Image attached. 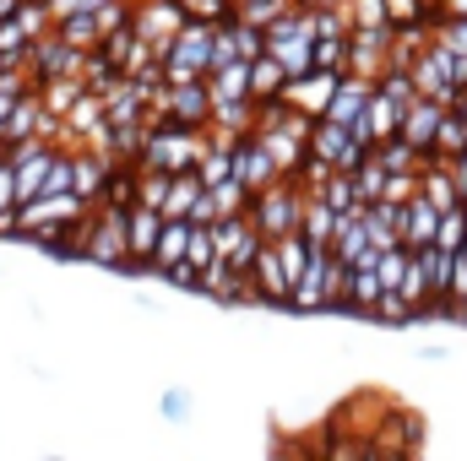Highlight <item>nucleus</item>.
<instances>
[{"mask_svg":"<svg viewBox=\"0 0 467 461\" xmlns=\"http://www.w3.org/2000/svg\"><path fill=\"white\" fill-rule=\"evenodd\" d=\"M435 38L451 44V49H467V16H446V22L435 27Z\"/></svg>","mask_w":467,"mask_h":461,"instance_id":"bb28decb","label":"nucleus"},{"mask_svg":"<svg viewBox=\"0 0 467 461\" xmlns=\"http://www.w3.org/2000/svg\"><path fill=\"white\" fill-rule=\"evenodd\" d=\"M369 321H386V326H408V321H419V310H413V304H408V299H402L397 288H386Z\"/></svg>","mask_w":467,"mask_h":461,"instance_id":"5701e85b","label":"nucleus"},{"mask_svg":"<svg viewBox=\"0 0 467 461\" xmlns=\"http://www.w3.org/2000/svg\"><path fill=\"white\" fill-rule=\"evenodd\" d=\"M299 218H305V185H299L294 174H283V179H272L266 190L250 196V223L261 229V239H283V233H294L299 229Z\"/></svg>","mask_w":467,"mask_h":461,"instance_id":"20e7f679","label":"nucleus"},{"mask_svg":"<svg viewBox=\"0 0 467 461\" xmlns=\"http://www.w3.org/2000/svg\"><path fill=\"white\" fill-rule=\"evenodd\" d=\"M446 109H451V104H435V98L419 93V98L408 104V115H402V136H408L424 158L435 152V130H441V115H446Z\"/></svg>","mask_w":467,"mask_h":461,"instance_id":"9b49d317","label":"nucleus"},{"mask_svg":"<svg viewBox=\"0 0 467 461\" xmlns=\"http://www.w3.org/2000/svg\"><path fill=\"white\" fill-rule=\"evenodd\" d=\"M191 407H196V396H191L185 385H169V391L158 396V418H163V424H191Z\"/></svg>","mask_w":467,"mask_h":461,"instance_id":"b1692460","label":"nucleus"},{"mask_svg":"<svg viewBox=\"0 0 467 461\" xmlns=\"http://www.w3.org/2000/svg\"><path fill=\"white\" fill-rule=\"evenodd\" d=\"M369 98H375V77L343 71V82H337V93H332V104H327V115H321V119L358 125V119H364V109H369Z\"/></svg>","mask_w":467,"mask_h":461,"instance_id":"1a4fd4ad","label":"nucleus"},{"mask_svg":"<svg viewBox=\"0 0 467 461\" xmlns=\"http://www.w3.org/2000/svg\"><path fill=\"white\" fill-rule=\"evenodd\" d=\"M435 244H441V250H451V255H457V250L467 244V201H457V207H446V212H441Z\"/></svg>","mask_w":467,"mask_h":461,"instance_id":"4be33fe9","label":"nucleus"},{"mask_svg":"<svg viewBox=\"0 0 467 461\" xmlns=\"http://www.w3.org/2000/svg\"><path fill=\"white\" fill-rule=\"evenodd\" d=\"M158 233H163V212L158 207H130L125 212V244H130V271H152V250H158Z\"/></svg>","mask_w":467,"mask_h":461,"instance_id":"0eeeda50","label":"nucleus"},{"mask_svg":"<svg viewBox=\"0 0 467 461\" xmlns=\"http://www.w3.org/2000/svg\"><path fill=\"white\" fill-rule=\"evenodd\" d=\"M202 147H207V130H191V125H147V141H141L136 169L185 174V169H196Z\"/></svg>","mask_w":467,"mask_h":461,"instance_id":"7ed1b4c3","label":"nucleus"},{"mask_svg":"<svg viewBox=\"0 0 467 461\" xmlns=\"http://www.w3.org/2000/svg\"><path fill=\"white\" fill-rule=\"evenodd\" d=\"M191 250V218H163V233H158V250H152V271H174Z\"/></svg>","mask_w":467,"mask_h":461,"instance_id":"f8f14e48","label":"nucleus"},{"mask_svg":"<svg viewBox=\"0 0 467 461\" xmlns=\"http://www.w3.org/2000/svg\"><path fill=\"white\" fill-rule=\"evenodd\" d=\"M191 223H218V207H213V190H202V196H196V207H191Z\"/></svg>","mask_w":467,"mask_h":461,"instance_id":"cd10ccee","label":"nucleus"},{"mask_svg":"<svg viewBox=\"0 0 467 461\" xmlns=\"http://www.w3.org/2000/svg\"><path fill=\"white\" fill-rule=\"evenodd\" d=\"M294 5H310V0H294Z\"/></svg>","mask_w":467,"mask_h":461,"instance_id":"473e14b6","label":"nucleus"},{"mask_svg":"<svg viewBox=\"0 0 467 461\" xmlns=\"http://www.w3.org/2000/svg\"><path fill=\"white\" fill-rule=\"evenodd\" d=\"M462 147H467V119L457 109H446L441 130H435V158H462Z\"/></svg>","mask_w":467,"mask_h":461,"instance_id":"aec40b11","label":"nucleus"},{"mask_svg":"<svg viewBox=\"0 0 467 461\" xmlns=\"http://www.w3.org/2000/svg\"><path fill=\"white\" fill-rule=\"evenodd\" d=\"M337 82H343V71H305V77H294L288 87H283V98L299 109V115H310V119H321L327 115V104H332V93H337Z\"/></svg>","mask_w":467,"mask_h":461,"instance_id":"6e6552de","label":"nucleus"},{"mask_svg":"<svg viewBox=\"0 0 467 461\" xmlns=\"http://www.w3.org/2000/svg\"><path fill=\"white\" fill-rule=\"evenodd\" d=\"M250 282H255L261 304H283V310H288V271H283V255H277V244H272V239H266V244L255 250Z\"/></svg>","mask_w":467,"mask_h":461,"instance_id":"9d476101","label":"nucleus"},{"mask_svg":"<svg viewBox=\"0 0 467 461\" xmlns=\"http://www.w3.org/2000/svg\"><path fill=\"white\" fill-rule=\"evenodd\" d=\"M375 147L353 136V125H337V119H316L310 125V158H321L327 169H358Z\"/></svg>","mask_w":467,"mask_h":461,"instance_id":"39448f33","label":"nucleus"},{"mask_svg":"<svg viewBox=\"0 0 467 461\" xmlns=\"http://www.w3.org/2000/svg\"><path fill=\"white\" fill-rule=\"evenodd\" d=\"M451 174H457V190H462V201H467V158H451Z\"/></svg>","mask_w":467,"mask_h":461,"instance_id":"c85d7f7f","label":"nucleus"},{"mask_svg":"<svg viewBox=\"0 0 467 461\" xmlns=\"http://www.w3.org/2000/svg\"><path fill=\"white\" fill-rule=\"evenodd\" d=\"M424 5H430V0H386V11H391V22H397V27L424 22Z\"/></svg>","mask_w":467,"mask_h":461,"instance_id":"a878e982","label":"nucleus"},{"mask_svg":"<svg viewBox=\"0 0 467 461\" xmlns=\"http://www.w3.org/2000/svg\"><path fill=\"white\" fill-rule=\"evenodd\" d=\"M316 66H321V71H348V33L316 38Z\"/></svg>","mask_w":467,"mask_h":461,"instance_id":"393cba45","label":"nucleus"},{"mask_svg":"<svg viewBox=\"0 0 467 461\" xmlns=\"http://www.w3.org/2000/svg\"><path fill=\"white\" fill-rule=\"evenodd\" d=\"M419 358H424V364H446L451 353H446V347H419Z\"/></svg>","mask_w":467,"mask_h":461,"instance_id":"c756f323","label":"nucleus"},{"mask_svg":"<svg viewBox=\"0 0 467 461\" xmlns=\"http://www.w3.org/2000/svg\"><path fill=\"white\" fill-rule=\"evenodd\" d=\"M380 293H386L380 271H375V266H353L348 271V293H343V310H348V315H375Z\"/></svg>","mask_w":467,"mask_h":461,"instance_id":"4468645a","label":"nucleus"},{"mask_svg":"<svg viewBox=\"0 0 467 461\" xmlns=\"http://www.w3.org/2000/svg\"><path fill=\"white\" fill-rule=\"evenodd\" d=\"M283 87H288V71L277 66V55H255V60H250V98L266 104V98H277Z\"/></svg>","mask_w":467,"mask_h":461,"instance_id":"dca6fc26","label":"nucleus"},{"mask_svg":"<svg viewBox=\"0 0 467 461\" xmlns=\"http://www.w3.org/2000/svg\"><path fill=\"white\" fill-rule=\"evenodd\" d=\"M234 179H244L250 190H266L272 179H283V169H277V158L266 152V141H261L255 130H244V136H234Z\"/></svg>","mask_w":467,"mask_h":461,"instance_id":"423d86ee","label":"nucleus"},{"mask_svg":"<svg viewBox=\"0 0 467 461\" xmlns=\"http://www.w3.org/2000/svg\"><path fill=\"white\" fill-rule=\"evenodd\" d=\"M435 229H441V207L419 190V196H408V223H402V244L408 250H419V244H435Z\"/></svg>","mask_w":467,"mask_h":461,"instance_id":"ddd939ff","label":"nucleus"},{"mask_svg":"<svg viewBox=\"0 0 467 461\" xmlns=\"http://www.w3.org/2000/svg\"><path fill=\"white\" fill-rule=\"evenodd\" d=\"M207 185H202V174L196 169H185V174H169V196H163V218H191V207H196V196H202Z\"/></svg>","mask_w":467,"mask_h":461,"instance_id":"f3484780","label":"nucleus"},{"mask_svg":"<svg viewBox=\"0 0 467 461\" xmlns=\"http://www.w3.org/2000/svg\"><path fill=\"white\" fill-rule=\"evenodd\" d=\"M299 233H305L316 250H332V233H337V207H327L316 190H305V218H299Z\"/></svg>","mask_w":467,"mask_h":461,"instance_id":"2eb2a0df","label":"nucleus"},{"mask_svg":"<svg viewBox=\"0 0 467 461\" xmlns=\"http://www.w3.org/2000/svg\"><path fill=\"white\" fill-rule=\"evenodd\" d=\"M213 38H218V22L185 16V27H180L169 44H158V71H163V82H196V77H207V66H213Z\"/></svg>","mask_w":467,"mask_h":461,"instance_id":"f257e3e1","label":"nucleus"},{"mask_svg":"<svg viewBox=\"0 0 467 461\" xmlns=\"http://www.w3.org/2000/svg\"><path fill=\"white\" fill-rule=\"evenodd\" d=\"M0 147H5V119H0Z\"/></svg>","mask_w":467,"mask_h":461,"instance_id":"2f4dec72","label":"nucleus"},{"mask_svg":"<svg viewBox=\"0 0 467 461\" xmlns=\"http://www.w3.org/2000/svg\"><path fill=\"white\" fill-rule=\"evenodd\" d=\"M316 196H321L327 207H337V212H353V207H364V201H358V185H353V169H332V174L316 185Z\"/></svg>","mask_w":467,"mask_h":461,"instance_id":"a211bd4d","label":"nucleus"},{"mask_svg":"<svg viewBox=\"0 0 467 461\" xmlns=\"http://www.w3.org/2000/svg\"><path fill=\"white\" fill-rule=\"evenodd\" d=\"M397 293H402V299H408V304H413L419 315L430 310V299H435V293H430V271H424V261H419V250H413V261H408V271H402V282H397Z\"/></svg>","mask_w":467,"mask_h":461,"instance_id":"6ab92c4d","label":"nucleus"},{"mask_svg":"<svg viewBox=\"0 0 467 461\" xmlns=\"http://www.w3.org/2000/svg\"><path fill=\"white\" fill-rule=\"evenodd\" d=\"M0 163H5V147H0Z\"/></svg>","mask_w":467,"mask_h":461,"instance_id":"72a5a7b5","label":"nucleus"},{"mask_svg":"<svg viewBox=\"0 0 467 461\" xmlns=\"http://www.w3.org/2000/svg\"><path fill=\"white\" fill-rule=\"evenodd\" d=\"M152 125H191L207 130L213 125V82H158L152 87Z\"/></svg>","mask_w":467,"mask_h":461,"instance_id":"f03ea898","label":"nucleus"},{"mask_svg":"<svg viewBox=\"0 0 467 461\" xmlns=\"http://www.w3.org/2000/svg\"><path fill=\"white\" fill-rule=\"evenodd\" d=\"M353 185H358V201H364V207H369V201H380V196H386V163L369 152V158L353 169Z\"/></svg>","mask_w":467,"mask_h":461,"instance_id":"412c9836","label":"nucleus"},{"mask_svg":"<svg viewBox=\"0 0 467 461\" xmlns=\"http://www.w3.org/2000/svg\"><path fill=\"white\" fill-rule=\"evenodd\" d=\"M451 109H457V115L467 119V87H462V93H457V104H451Z\"/></svg>","mask_w":467,"mask_h":461,"instance_id":"7c9ffc66","label":"nucleus"}]
</instances>
